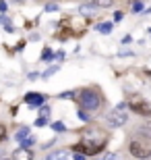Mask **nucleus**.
<instances>
[{
    "label": "nucleus",
    "mask_w": 151,
    "mask_h": 160,
    "mask_svg": "<svg viewBox=\"0 0 151 160\" xmlns=\"http://www.w3.org/2000/svg\"><path fill=\"white\" fill-rule=\"evenodd\" d=\"M79 102H81L83 110L91 112V110H97L99 108V104H101V96H99L95 89H83L81 94H79Z\"/></svg>",
    "instance_id": "1"
},
{
    "label": "nucleus",
    "mask_w": 151,
    "mask_h": 160,
    "mask_svg": "<svg viewBox=\"0 0 151 160\" xmlns=\"http://www.w3.org/2000/svg\"><path fill=\"white\" fill-rule=\"evenodd\" d=\"M126 121H128V117H126V112H124V104H118V108L110 110L108 117H106V123H108V127H112V129L122 127Z\"/></svg>",
    "instance_id": "2"
},
{
    "label": "nucleus",
    "mask_w": 151,
    "mask_h": 160,
    "mask_svg": "<svg viewBox=\"0 0 151 160\" xmlns=\"http://www.w3.org/2000/svg\"><path fill=\"white\" fill-rule=\"evenodd\" d=\"M130 154L139 160H147L151 158V148L143 142H130Z\"/></svg>",
    "instance_id": "3"
},
{
    "label": "nucleus",
    "mask_w": 151,
    "mask_h": 160,
    "mask_svg": "<svg viewBox=\"0 0 151 160\" xmlns=\"http://www.w3.org/2000/svg\"><path fill=\"white\" fill-rule=\"evenodd\" d=\"M114 4V0H83L81 11H93V8H110Z\"/></svg>",
    "instance_id": "4"
},
{
    "label": "nucleus",
    "mask_w": 151,
    "mask_h": 160,
    "mask_svg": "<svg viewBox=\"0 0 151 160\" xmlns=\"http://www.w3.org/2000/svg\"><path fill=\"white\" fill-rule=\"evenodd\" d=\"M44 100H46V98H44L41 94H33V92L25 96V102H27V106H29V108H40V106H44Z\"/></svg>",
    "instance_id": "5"
},
{
    "label": "nucleus",
    "mask_w": 151,
    "mask_h": 160,
    "mask_svg": "<svg viewBox=\"0 0 151 160\" xmlns=\"http://www.w3.org/2000/svg\"><path fill=\"white\" fill-rule=\"evenodd\" d=\"M12 160H33V154L29 148H17L12 152Z\"/></svg>",
    "instance_id": "6"
},
{
    "label": "nucleus",
    "mask_w": 151,
    "mask_h": 160,
    "mask_svg": "<svg viewBox=\"0 0 151 160\" xmlns=\"http://www.w3.org/2000/svg\"><path fill=\"white\" fill-rule=\"evenodd\" d=\"M46 160H68V152L66 150H58V152H52V154H48Z\"/></svg>",
    "instance_id": "7"
},
{
    "label": "nucleus",
    "mask_w": 151,
    "mask_h": 160,
    "mask_svg": "<svg viewBox=\"0 0 151 160\" xmlns=\"http://www.w3.org/2000/svg\"><path fill=\"white\" fill-rule=\"evenodd\" d=\"M130 108H133L134 112H139V114H151V106H147V104H143V102H139V104H130Z\"/></svg>",
    "instance_id": "8"
},
{
    "label": "nucleus",
    "mask_w": 151,
    "mask_h": 160,
    "mask_svg": "<svg viewBox=\"0 0 151 160\" xmlns=\"http://www.w3.org/2000/svg\"><path fill=\"white\" fill-rule=\"evenodd\" d=\"M27 135H29V127H21V129H19L17 133H15V139H17V142L21 143V142H23V139H25Z\"/></svg>",
    "instance_id": "9"
},
{
    "label": "nucleus",
    "mask_w": 151,
    "mask_h": 160,
    "mask_svg": "<svg viewBox=\"0 0 151 160\" xmlns=\"http://www.w3.org/2000/svg\"><path fill=\"white\" fill-rule=\"evenodd\" d=\"M145 11V4L141 0H133V12H143Z\"/></svg>",
    "instance_id": "10"
},
{
    "label": "nucleus",
    "mask_w": 151,
    "mask_h": 160,
    "mask_svg": "<svg viewBox=\"0 0 151 160\" xmlns=\"http://www.w3.org/2000/svg\"><path fill=\"white\" fill-rule=\"evenodd\" d=\"M97 31H99V33H110V31H112V25L110 23H99L97 25Z\"/></svg>",
    "instance_id": "11"
},
{
    "label": "nucleus",
    "mask_w": 151,
    "mask_h": 160,
    "mask_svg": "<svg viewBox=\"0 0 151 160\" xmlns=\"http://www.w3.org/2000/svg\"><path fill=\"white\" fill-rule=\"evenodd\" d=\"M52 58H56V54H54L50 48H46V50H44V54H41V60H52Z\"/></svg>",
    "instance_id": "12"
},
{
    "label": "nucleus",
    "mask_w": 151,
    "mask_h": 160,
    "mask_svg": "<svg viewBox=\"0 0 151 160\" xmlns=\"http://www.w3.org/2000/svg\"><path fill=\"white\" fill-rule=\"evenodd\" d=\"M33 143H35V137H29V135H27L23 142H21V148H31Z\"/></svg>",
    "instance_id": "13"
},
{
    "label": "nucleus",
    "mask_w": 151,
    "mask_h": 160,
    "mask_svg": "<svg viewBox=\"0 0 151 160\" xmlns=\"http://www.w3.org/2000/svg\"><path fill=\"white\" fill-rule=\"evenodd\" d=\"M79 119H81V121H85V123H87V121H89V112H87V110H83V108H81V110H79Z\"/></svg>",
    "instance_id": "14"
},
{
    "label": "nucleus",
    "mask_w": 151,
    "mask_h": 160,
    "mask_svg": "<svg viewBox=\"0 0 151 160\" xmlns=\"http://www.w3.org/2000/svg\"><path fill=\"white\" fill-rule=\"evenodd\" d=\"M56 71H58V67L54 65V67H50V69H48V71L44 73V75H41V77H50V75H54V73H56Z\"/></svg>",
    "instance_id": "15"
},
{
    "label": "nucleus",
    "mask_w": 151,
    "mask_h": 160,
    "mask_svg": "<svg viewBox=\"0 0 151 160\" xmlns=\"http://www.w3.org/2000/svg\"><path fill=\"white\" fill-rule=\"evenodd\" d=\"M46 11H48V12H56V11H58V4L50 2V4H46Z\"/></svg>",
    "instance_id": "16"
},
{
    "label": "nucleus",
    "mask_w": 151,
    "mask_h": 160,
    "mask_svg": "<svg viewBox=\"0 0 151 160\" xmlns=\"http://www.w3.org/2000/svg\"><path fill=\"white\" fill-rule=\"evenodd\" d=\"M35 125H37V127H46V125H48V119H46V117H40V119L35 121Z\"/></svg>",
    "instance_id": "17"
},
{
    "label": "nucleus",
    "mask_w": 151,
    "mask_h": 160,
    "mask_svg": "<svg viewBox=\"0 0 151 160\" xmlns=\"http://www.w3.org/2000/svg\"><path fill=\"white\" fill-rule=\"evenodd\" d=\"M4 139H6V127L0 125V142H4Z\"/></svg>",
    "instance_id": "18"
},
{
    "label": "nucleus",
    "mask_w": 151,
    "mask_h": 160,
    "mask_svg": "<svg viewBox=\"0 0 151 160\" xmlns=\"http://www.w3.org/2000/svg\"><path fill=\"white\" fill-rule=\"evenodd\" d=\"M52 127H54V131H64V129H66V127H64L62 123H54Z\"/></svg>",
    "instance_id": "19"
},
{
    "label": "nucleus",
    "mask_w": 151,
    "mask_h": 160,
    "mask_svg": "<svg viewBox=\"0 0 151 160\" xmlns=\"http://www.w3.org/2000/svg\"><path fill=\"white\" fill-rule=\"evenodd\" d=\"M6 8H8V4H6L4 0H0V12H2V15L6 12Z\"/></svg>",
    "instance_id": "20"
},
{
    "label": "nucleus",
    "mask_w": 151,
    "mask_h": 160,
    "mask_svg": "<svg viewBox=\"0 0 151 160\" xmlns=\"http://www.w3.org/2000/svg\"><path fill=\"white\" fill-rule=\"evenodd\" d=\"M122 17H124V12H122V11H116V12H114V21H120Z\"/></svg>",
    "instance_id": "21"
},
{
    "label": "nucleus",
    "mask_w": 151,
    "mask_h": 160,
    "mask_svg": "<svg viewBox=\"0 0 151 160\" xmlns=\"http://www.w3.org/2000/svg\"><path fill=\"white\" fill-rule=\"evenodd\" d=\"M73 96H75V92H62L60 98H73Z\"/></svg>",
    "instance_id": "22"
},
{
    "label": "nucleus",
    "mask_w": 151,
    "mask_h": 160,
    "mask_svg": "<svg viewBox=\"0 0 151 160\" xmlns=\"http://www.w3.org/2000/svg\"><path fill=\"white\" fill-rule=\"evenodd\" d=\"M0 25H8V19H6L2 12H0Z\"/></svg>",
    "instance_id": "23"
},
{
    "label": "nucleus",
    "mask_w": 151,
    "mask_h": 160,
    "mask_svg": "<svg viewBox=\"0 0 151 160\" xmlns=\"http://www.w3.org/2000/svg\"><path fill=\"white\" fill-rule=\"evenodd\" d=\"M104 160H116V154H106Z\"/></svg>",
    "instance_id": "24"
},
{
    "label": "nucleus",
    "mask_w": 151,
    "mask_h": 160,
    "mask_svg": "<svg viewBox=\"0 0 151 160\" xmlns=\"http://www.w3.org/2000/svg\"><path fill=\"white\" fill-rule=\"evenodd\" d=\"M48 112H50V108H48V106H41V117H46Z\"/></svg>",
    "instance_id": "25"
},
{
    "label": "nucleus",
    "mask_w": 151,
    "mask_h": 160,
    "mask_svg": "<svg viewBox=\"0 0 151 160\" xmlns=\"http://www.w3.org/2000/svg\"><path fill=\"white\" fill-rule=\"evenodd\" d=\"M75 160H85V156L83 154H75Z\"/></svg>",
    "instance_id": "26"
},
{
    "label": "nucleus",
    "mask_w": 151,
    "mask_h": 160,
    "mask_svg": "<svg viewBox=\"0 0 151 160\" xmlns=\"http://www.w3.org/2000/svg\"><path fill=\"white\" fill-rule=\"evenodd\" d=\"M2 160H4V158H2Z\"/></svg>",
    "instance_id": "27"
}]
</instances>
